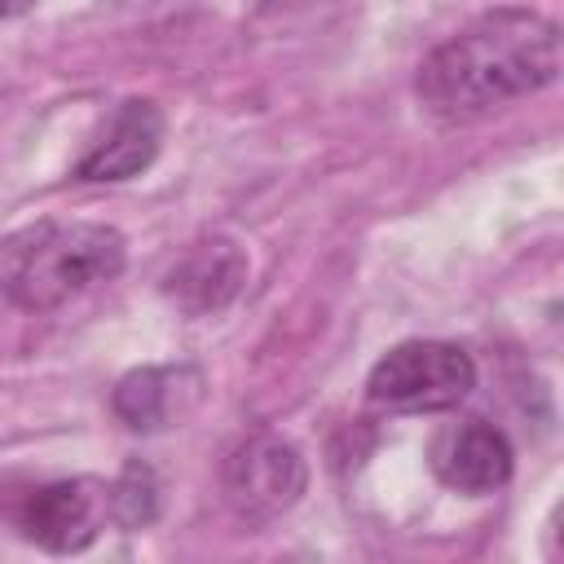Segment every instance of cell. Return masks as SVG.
Here are the masks:
<instances>
[{"instance_id":"9c48e42d","label":"cell","mask_w":564,"mask_h":564,"mask_svg":"<svg viewBox=\"0 0 564 564\" xmlns=\"http://www.w3.org/2000/svg\"><path fill=\"white\" fill-rule=\"evenodd\" d=\"M163 110L145 97H128L119 101V110L110 115L106 132L84 150V159L75 163V181L88 185H110V181H128L137 172H145L159 159L163 145Z\"/></svg>"},{"instance_id":"8992f818","label":"cell","mask_w":564,"mask_h":564,"mask_svg":"<svg viewBox=\"0 0 564 564\" xmlns=\"http://www.w3.org/2000/svg\"><path fill=\"white\" fill-rule=\"evenodd\" d=\"M247 273H251L247 251L234 238L212 234V238L189 242L176 256V264L163 273V295L189 317L220 313L225 304L238 300V291L247 286Z\"/></svg>"},{"instance_id":"5b68a950","label":"cell","mask_w":564,"mask_h":564,"mask_svg":"<svg viewBox=\"0 0 564 564\" xmlns=\"http://www.w3.org/2000/svg\"><path fill=\"white\" fill-rule=\"evenodd\" d=\"M13 524L26 542L53 551V555H75L88 551L110 516V485L97 476H70V480H48L22 494L13 507Z\"/></svg>"},{"instance_id":"52a82bcc","label":"cell","mask_w":564,"mask_h":564,"mask_svg":"<svg viewBox=\"0 0 564 564\" xmlns=\"http://www.w3.org/2000/svg\"><path fill=\"white\" fill-rule=\"evenodd\" d=\"M203 370L198 366H137L128 370L115 392H110V410L128 432H167L181 427L198 401H203Z\"/></svg>"},{"instance_id":"6da1fadb","label":"cell","mask_w":564,"mask_h":564,"mask_svg":"<svg viewBox=\"0 0 564 564\" xmlns=\"http://www.w3.org/2000/svg\"><path fill=\"white\" fill-rule=\"evenodd\" d=\"M560 79V26L538 9H494L436 44L414 75L419 106L445 123H480Z\"/></svg>"},{"instance_id":"3957f363","label":"cell","mask_w":564,"mask_h":564,"mask_svg":"<svg viewBox=\"0 0 564 564\" xmlns=\"http://www.w3.org/2000/svg\"><path fill=\"white\" fill-rule=\"evenodd\" d=\"M476 361L449 339H405L388 348L370 379L366 401L383 414H441L471 397Z\"/></svg>"},{"instance_id":"277c9868","label":"cell","mask_w":564,"mask_h":564,"mask_svg":"<svg viewBox=\"0 0 564 564\" xmlns=\"http://www.w3.org/2000/svg\"><path fill=\"white\" fill-rule=\"evenodd\" d=\"M220 489L238 520L273 524L282 520L308 489V463L295 441L282 432L256 427L238 436L220 463Z\"/></svg>"},{"instance_id":"ba28073f","label":"cell","mask_w":564,"mask_h":564,"mask_svg":"<svg viewBox=\"0 0 564 564\" xmlns=\"http://www.w3.org/2000/svg\"><path fill=\"white\" fill-rule=\"evenodd\" d=\"M432 471L445 489L458 494H498L516 471V449L502 427L485 419H463L436 432L432 441Z\"/></svg>"},{"instance_id":"8fae6325","label":"cell","mask_w":564,"mask_h":564,"mask_svg":"<svg viewBox=\"0 0 564 564\" xmlns=\"http://www.w3.org/2000/svg\"><path fill=\"white\" fill-rule=\"evenodd\" d=\"M35 0H0V18H13V13H22V9H31Z\"/></svg>"},{"instance_id":"7a4b0ae2","label":"cell","mask_w":564,"mask_h":564,"mask_svg":"<svg viewBox=\"0 0 564 564\" xmlns=\"http://www.w3.org/2000/svg\"><path fill=\"white\" fill-rule=\"evenodd\" d=\"M128 242L101 220H35L0 238V291L26 313H53L66 300L115 282Z\"/></svg>"},{"instance_id":"30bf717a","label":"cell","mask_w":564,"mask_h":564,"mask_svg":"<svg viewBox=\"0 0 564 564\" xmlns=\"http://www.w3.org/2000/svg\"><path fill=\"white\" fill-rule=\"evenodd\" d=\"M159 476L150 463L141 458H128L123 471L110 480V516L119 529L137 533V529H150L159 520Z\"/></svg>"}]
</instances>
